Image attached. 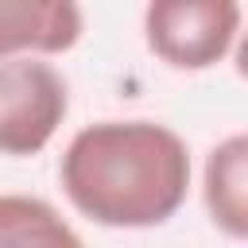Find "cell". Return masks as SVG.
Masks as SVG:
<instances>
[{"label": "cell", "instance_id": "5", "mask_svg": "<svg viewBox=\"0 0 248 248\" xmlns=\"http://www.w3.org/2000/svg\"><path fill=\"white\" fill-rule=\"evenodd\" d=\"M202 202L209 221L232 236L248 240V132L225 136L202 167Z\"/></svg>", "mask_w": 248, "mask_h": 248}, {"label": "cell", "instance_id": "2", "mask_svg": "<svg viewBox=\"0 0 248 248\" xmlns=\"http://www.w3.org/2000/svg\"><path fill=\"white\" fill-rule=\"evenodd\" d=\"M147 50L170 70H209L240 39V4L232 0H159L143 12Z\"/></svg>", "mask_w": 248, "mask_h": 248}, {"label": "cell", "instance_id": "4", "mask_svg": "<svg viewBox=\"0 0 248 248\" xmlns=\"http://www.w3.org/2000/svg\"><path fill=\"white\" fill-rule=\"evenodd\" d=\"M85 16L70 0H0V62L70 50Z\"/></svg>", "mask_w": 248, "mask_h": 248}, {"label": "cell", "instance_id": "1", "mask_svg": "<svg viewBox=\"0 0 248 248\" xmlns=\"http://www.w3.org/2000/svg\"><path fill=\"white\" fill-rule=\"evenodd\" d=\"M58 178L70 205L93 225L155 229L186 202L190 147L155 120H97L74 132Z\"/></svg>", "mask_w": 248, "mask_h": 248}, {"label": "cell", "instance_id": "7", "mask_svg": "<svg viewBox=\"0 0 248 248\" xmlns=\"http://www.w3.org/2000/svg\"><path fill=\"white\" fill-rule=\"evenodd\" d=\"M236 74L248 78V31H240V39H236Z\"/></svg>", "mask_w": 248, "mask_h": 248}, {"label": "cell", "instance_id": "6", "mask_svg": "<svg viewBox=\"0 0 248 248\" xmlns=\"http://www.w3.org/2000/svg\"><path fill=\"white\" fill-rule=\"evenodd\" d=\"M0 248H85V240L50 202L0 194Z\"/></svg>", "mask_w": 248, "mask_h": 248}, {"label": "cell", "instance_id": "3", "mask_svg": "<svg viewBox=\"0 0 248 248\" xmlns=\"http://www.w3.org/2000/svg\"><path fill=\"white\" fill-rule=\"evenodd\" d=\"M70 112L66 78L43 58L0 62V155H39Z\"/></svg>", "mask_w": 248, "mask_h": 248}]
</instances>
